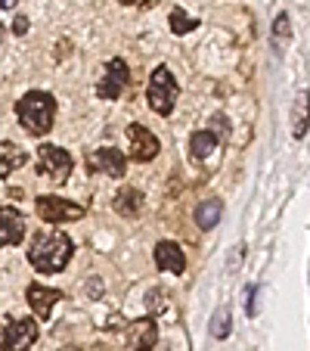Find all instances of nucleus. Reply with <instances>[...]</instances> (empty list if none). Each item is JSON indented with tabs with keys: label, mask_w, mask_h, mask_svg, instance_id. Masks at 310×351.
Returning <instances> with one entry per match:
<instances>
[{
	"label": "nucleus",
	"mask_w": 310,
	"mask_h": 351,
	"mask_svg": "<svg viewBox=\"0 0 310 351\" xmlns=\"http://www.w3.org/2000/svg\"><path fill=\"white\" fill-rule=\"evenodd\" d=\"M75 252V243L62 230H40L28 245V261L38 274H60Z\"/></svg>",
	"instance_id": "f257e3e1"
},
{
	"label": "nucleus",
	"mask_w": 310,
	"mask_h": 351,
	"mask_svg": "<svg viewBox=\"0 0 310 351\" xmlns=\"http://www.w3.org/2000/svg\"><path fill=\"white\" fill-rule=\"evenodd\" d=\"M16 115H19L22 128H25L31 137H44L56 119V99L53 93L47 90H28L25 97L16 103Z\"/></svg>",
	"instance_id": "f03ea898"
},
{
	"label": "nucleus",
	"mask_w": 310,
	"mask_h": 351,
	"mask_svg": "<svg viewBox=\"0 0 310 351\" xmlns=\"http://www.w3.org/2000/svg\"><path fill=\"white\" fill-rule=\"evenodd\" d=\"M177 81H174L171 69L168 66H155L149 75V87H146V99H149V109L159 115H171L174 103H177Z\"/></svg>",
	"instance_id": "7ed1b4c3"
},
{
	"label": "nucleus",
	"mask_w": 310,
	"mask_h": 351,
	"mask_svg": "<svg viewBox=\"0 0 310 351\" xmlns=\"http://www.w3.org/2000/svg\"><path fill=\"white\" fill-rule=\"evenodd\" d=\"M34 212H38V218L44 224H68V221L84 218V206L68 202L62 196H47V193L34 199Z\"/></svg>",
	"instance_id": "20e7f679"
},
{
	"label": "nucleus",
	"mask_w": 310,
	"mask_h": 351,
	"mask_svg": "<svg viewBox=\"0 0 310 351\" xmlns=\"http://www.w3.org/2000/svg\"><path fill=\"white\" fill-rule=\"evenodd\" d=\"M72 156L62 149V146H53V143H44L38 149V171L40 178H50L56 184H66L68 174H72Z\"/></svg>",
	"instance_id": "39448f33"
},
{
	"label": "nucleus",
	"mask_w": 310,
	"mask_h": 351,
	"mask_svg": "<svg viewBox=\"0 0 310 351\" xmlns=\"http://www.w3.org/2000/svg\"><path fill=\"white\" fill-rule=\"evenodd\" d=\"M34 342H38V320H10L0 336V351H28Z\"/></svg>",
	"instance_id": "423d86ee"
},
{
	"label": "nucleus",
	"mask_w": 310,
	"mask_h": 351,
	"mask_svg": "<svg viewBox=\"0 0 310 351\" xmlns=\"http://www.w3.org/2000/svg\"><path fill=\"white\" fill-rule=\"evenodd\" d=\"M127 78H131V69H127V62L121 60V56H112V60L106 62V72H103V78H99L96 84V93L99 99H118L121 90L127 87Z\"/></svg>",
	"instance_id": "0eeeda50"
},
{
	"label": "nucleus",
	"mask_w": 310,
	"mask_h": 351,
	"mask_svg": "<svg viewBox=\"0 0 310 351\" xmlns=\"http://www.w3.org/2000/svg\"><path fill=\"white\" fill-rule=\"evenodd\" d=\"M159 137L149 131V128L143 125H131L127 128V156H131L133 162H152L155 156H159Z\"/></svg>",
	"instance_id": "6e6552de"
},
{
	"label": "nucleus",
	"mask_w": 310,
	"mask_h": 351,
	"mask_svg": "<svg viewBox=\"0 0 310 351\" xmlns=\"http://www.w3.org/2000/svg\"><path fill=\"white\" fill-rule=\"evenodd\" d=\"M125 342H127V348H133V351H152L155 342H159V324H155L152 317L133 320V324L127 326Z\"/></svg>",
	"instance_id": "1a4fd4ad"
},
{
	"label": "nucleus",
	"mask_w": 310,
	"mask_h": 351,
	"mask_svg": "<svg viewBox=\"0 0 310 351\" xmlns=\"http://www.w3.org/2000/svg\"><path fill=\"white\" fill-rule=\"evenodd\" d=\"M25 237V215L13 206H0V249L19 245Z\"/></svg>",
	"instance_id": "9d476101"
},
{
	"label": "nucleus",
	"mask_w": 310,
	"mask_h": 351,
	"mask_svg": "<svg viewBox=\"0 0 310 351\" xmlns=\"http://www.w3.org/2000/svg\"><path fill=\"white\" fill-rule=\"evenodd\" d=\"M155 267L159 271H168V274H183L186 271V255L183 249H180L177 243H171V239H162V243H155Z\"/></svg>",
	"instance_id": "9b49d317"
},
{
	"label": "nucleus",
	"mask_w": 310,
	"mask_h": 351,
	"mask_svg": "<svg viewBox=\"0 0 310 351\" xmlns=\"http://www.w3.org/2000/svg\"><path fill=\"white\" fill-rule=\"evenodd\" d=\"M90 165L99 168V171H106L109 178L121 180L127 171V159L125 153H118V149H112V146H103V149H96V153L90 156Z\"/></svg>",
	"instance_id": "f8f14e48"
},
{
	"label": "nucleus",
	"mask_w": 310,
	"mask_h": 351,
	"mask_svg": "<svg viewBox=\"0 0 310 351\" xmlns=\"http://www.w3.org/2000/svg\"><path fill=\"white\" fill-rule=\"evenodd\" d=\"M60 298H62L60 289H47V286H40V283L28 286V305H31V311L38 314L40 320H47L50 314H53V308H56Z\"/></svg>",
	"instance_id": "ddd939ff"
},
{
	"label": "nucleus",
	"mask_w": 310,
	"mask_h": 351,
	"mask_svg": "<svg viewBox=\"0 0 310 351\" xmlns=\"http://www.w3.org/2000/svg\"><path fill=\"white\" fill-rule=\"evenodd\" d=\"M143 202H146V199H143V193H140L137 186H125V190H118V193H115V199H112L115 212L125 215V218H133V215H140Z\"/></svg>",
	"instance_id": "4468645a"
},
{
	"label": "nucleus",
	"mask_w": 310,
	"mask_h": 351,
	"mask_svg": "<svg viewBox=\"0 0 310 351\" xmlns=\"http://www.w3.org/2000/svg\"><path fill=\"white\" fill-rule=\"evenodd\" d=\"M220 215H224L220 199H205V202H198V208H196L198 230H214V227H218V221H220Z\"/></svg>",
	"instance_id": "2eb2a0df"
},
{
	"label": "nucleus",
	"mask_w": 310,
	"mask_h": 351,
	"mask_svg": "<svg viewBox=\"0 0 310 351\" xmlns=\"http://www.w3.org/2000/svg\"><path fill=\"white\" fill-rule=\"evenodd\" d=\"M25 162H28V153H25V149H19L16 143H3V153H0V178L13 174L16 168H22Z\"/></svg>",
	"instance_id": "dca6fc26"
},
{
	"label": "nucleus",
	"mask_w": 310,
	"mask_h": 351,
	"mask_svg": "<svg viewBox=\"0 0 310 351\" xmlns=\"http://www.w3.org/2000/svg\"><path fill=\"white\" fill-rule=\"evenodd\" d=\"M214 146H218V134L214 131H196L190 137V149L196 159H208L214 153Z\"/></svg>",
	"instance_id": "f3484780"
},
{
	"label": "nucleus",
	"mask_w": 310,
	"mask_h": 351,
	"mask_svg": "<svg viewBox=\"0 0 310 351\" xmlns=\"http://www.w3.org/2000/svg\"><path fill=\"white\" fill-rule=\"evenodd\" d=\"M307 125H310V93H301V99L295 106V137H304Z\"/></svg>",
	"instance_id": "a211bd4d"
},
{
	"label": "nucleus",
	"mask_w": 310,
	"mask_h": 351,
	"mask_svg": "<svg viewBox=\"0 0 310 351\" xmlns=\"http://www.w3.org/2000/svg\"><path fill=\"white\" fill-rule=\"evenodd\" d=\"M168 22H171V32H174V34H190L192 28H198V19L186 16L180 7H174V10H171V19H168Z\"/></svg>",
	"instance_id": "6ab92c4d"
},
{
	"label": "nucleus",
	"mask_w": 310,
	"mask_h": 351,
	"mask_svg": "<svg viewBox=\"0 0 310 351\" xmlns=\"http://www.w3.org/2000/svg\"><path fill=\"white\" fill-rule=\"evenodd\" d=\"M168 298H171V292L168 289H149L146 292V308H149L152 314H168Z\"/></svg>",
	"instance_id": "aec40b11"
},
{
	"label": "nucleus",
	"mask_w": 310,
	"mask_h": 351,
	"mask_svg": "<svg viewBox=\"0 0 310 351\" xmlns=\"http://www.w3.org/2000/svg\"><path fill=\"white\" fill-rule=\"evenodd\" d=\"M211 336L214 339H227V336H230V311H227V308H218V311H214Z\"/></svg>",
	"instance_id": "412c9836"
},
{
	"label": "nucleus",
	"mask_w": 310,
	"mask_h": 351,
	"mask_svg": "<svg viewBox=\"0 0 310 351\" xmlns=\"http://www.w3.org/2000/svg\"><path fill=\"white\" fill-rule=\"evenodd\" d=\"M273 32H276V38H289V16L279 13L276 16V28H273Z\"/></svg>",
	"instance_id": "4be33fe9"
},
{
	"label": "nucleus",
	"mask_w": 310,
	"mask_h": 351,
	"mask_svg": "<svg viewBox=\"0 0 310 351\" xmlns=\"http://www.w3.org/2000/svg\"><path fill=\"white\" fill-rule=\"evenodd\" d=\"M87 295H90V298H99V295H103V280H99V277H90V280H87Z\"/></svg>",
	"instance_id": "5701e85b"
},
{
	"label": "nucleus",
	"mask_w": 310,
	"mask_h": 351,
	"mask_svg": "<svg viewBox=\"0 0 310 351\" xmlns=\"http://www.w3.org/2000/svg\"><path fill=\"white\" fill-rule=\"evenodd\" d=\"M214 134H218V140L227 137V134H230V121L220 119V115H214Z\"/></svg>",
	"instance_id": "b1692460"
},
{
	"label": "nucleus",
	"mask_w": 310,
	"mask_h": 351,
	"mask_svg": "<svg viewBox=\"0 0 310 351\" xmlns=\"http://www.w3.org/2000/svg\"><path fill=\"white\" fill-rule=\"evenodd\" d=\"M13 32H16V34H28V19H25V16H16Z\"/></svg>",
	"instance_id": "393cba45"
},
{
	"label": "nucleus",
	"mask_w": 310,
	"mask_h": 351,
	"mask_svg": "<svg viewBox=\"0 0 310 351\" xmlns=\"http://www.w3.org/2000/svg\"><path fill=\"white\" fill-rule=\"evenodd\" d=\"M118 3H127V7H146L149 0H118Z\"/></svg>",
	"instance_id": "a878e982"
},
{
	"label": "nucleus",
	"mask_w": 310,
	"mask_h": 351,
	"mask_svg": "<svg viewBox=\"0 0 310 351\" xmlns=\"http://www.w3.org/2000/svg\"><path fill=\"white\" fill-rule=\"evenodd\" d=\"M0 7H3V10H13V7H16V0H0Z\"/></svg>",
	"instance_id": "bb28decb"
},
{
	"label": "nucleus",
	"mask_w": 310,
	"mask_h": 351,
	"mask_svg": "<svg viewBox=\"0 0 310 351\" xmlns=\"http://www.w3.org/2000/svg\"><path fill=\"white\" fill-rule=\"evenodd\" d=\"M0 38H3V25H0Z\"/></svg>",
	"instance_id": "cd10ccee"
}]
</instances>
